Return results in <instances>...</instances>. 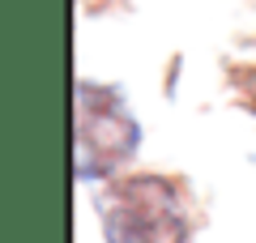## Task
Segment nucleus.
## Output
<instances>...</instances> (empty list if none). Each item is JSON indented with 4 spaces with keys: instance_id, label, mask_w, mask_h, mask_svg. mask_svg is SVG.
<instances>
[{
    "instance_id": "1",
    "label": "nucleus",
    "mask_w": 256,
    "mask_h": 243,
    "mask_svg": "<svg viewBox=\"0 0 256 243\" xmlns=\"http://www.w3.org/2000/svg\"><path fill=\"white\" fill-rule=\"evenodd\" d=\"M98 209L107 243H188L180 196L166 180L141 175V180L116 184L98 200Z\"/></svg>"
},
{
    "instance_id": "2",
    "label": "nucleus",
    "mask_w": 256,
    "mask_h": 243,
    "mask_svg": "<svg viewBox=\"0 0 256 243\" xmlns=\"http://www.w3.org/2000/svg\"><path fill=\"white\" fill-rule=\"evenodd\" d=\"M141 145V128L107 86H77V180L107 175Z\"/></svg>"
}]
</instances>
